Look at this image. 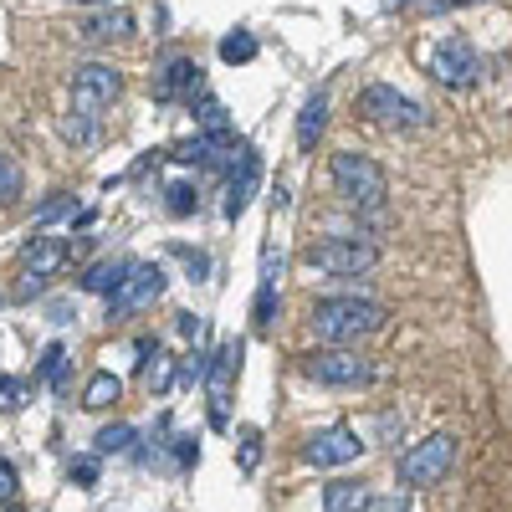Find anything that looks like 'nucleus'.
I'll return each mask as SVG.
<instances>
[{"mask_svg":"<svg viewBox=\"0 0 512 512\" xmlns=\"http://www.w3.org/2000/svg\"><path fill=\"white\" fill-rule=\"evenodd\" d=\"M41 292H47V277H41V272H26L21 287H16V303H31V297H41Z\"/></svg>","mask_w":512,"mask_h":512,"instance_id":"36","label":"nucleus"},{"mask_svg":"<svg viewBox=\"0 0 512 512\" xmlns=\"http://www.w3.org/2000/svg\"><path fill=\"white\" fill-rule=\"evenodd\" d=\"M359 512H410V497H405V492H390V497H374V492H369V502H364Z\"/></svg>","mask_w":512,"mask_h":512,"instance_id":"33","label":"nucleus"},{"mask_svg":"<svg viewBox=\"0 0 512 512\" xmlns=\"http://www.w3.org/2000/svg\"><path fill=\"white\" fill-rule=\"evenodd\" d=\"M67 364H72V359H67V349H62V344H47V349H41V364H36V374H41V379H47L52 390L62 395V390H67Z\"/></svg>","mask_w":512,"mask_h":512,"instance_id":"22","label":"nucleus"},{"mask_svg":"<svg viewBox=\"0 0 512 512\" xmlns=\"http://www.w3.org/2000/svg\"><path fill=\"white\" fill-rule=\"evenodd\" d=\"M451 461H456V436H425L415 441L405 456H400V487H436L446 472H451Z\"/></svg>","mask_w":512,"mask_h":512,"instance_id":"5","label":"nucleus"},{"mask_svg":"<svg viewBox=\"0 0 512 512\" xmlns=\"http://www.w3.org/2000/svg\"><path fill=\"white\" fill-rule=\"evenodd\" d=\"M359 113L369 123H384V128H425L431 123V113H425L415 98H405L400 88H390V82H369V88L359 93Z\"/></svg>","mask_w":512,"mask_h":512,"instance_id":"6","label":"nucleus"},{"mask_svg":"<svg viewBox=\"0 0 512 512\" xmlns=\"http://www.w3.org/2000/svg\"><path fill=\"white\" fill-rule=\"evenodd\" d=\"M400 6H410V0H384V11H400Z\"/></svg>","mask_w":512,"mask_h":512,"instance_id":"42","label":"nucleus"},{"mask_svg":"<svg viewBox=\"0 0 512 512\" xmlns=\"http://www.w3.org/2000/svg\"><path fill=\"white\" fill-rule=\"evenodd\" d=\"M134 425H103V431L93 436V451L98 456H128V451H134Z\"/></svg>","mask_w":512,"mask_h":512,"instance_id":"21","label":"nucleus"},{"mask_svg":"<svg viewBox=\"0 0 512 512\" xmlns=\"http://www.w3.org/2000/svg\"><path fill=\"white\" fill-rule=\"evenodd\" d=\"M169 446H175V461H180V472H190V466H200V446H195L190 436H175Z\"/></svg>","mask_w":512,"mask_h":512,"instance_id":"35","label":"nucleus"},{"mask_svg":"<svg viewBox=\"0 0 512 512\" xmlns=\"http://www.w3.org/2000/svg\"><path fill=\"white\" fill-rule=\"evenodd\" d=\"M77 36L88 41V47H103V41H128V36H134V16H128L123 6H98L88 21L77 26Z\"/></svg>","mask_w":512,"mask_h":512,"instance_id":"14","label":"nucleus"},{"mask_svg":"<svg viewBox=\"0 0 512 512\" xmlns=\"http://www.w3.org/2000/svg\"><path fill=\"white\" fill-rule=\"evenodd\" d=\"M123 400V379L118 374H93L88 379V390H82V405H88V410H108V405H118Z\"/></svg>","mask_w":512,"mask_h":512,"instance_id":"19","label":"nucleus"},{"mask_svg":"<svg viewBox=\"0 0 512 512\" xmlns=\"http://www.w3.org/2000/svg\"><path fill=\"white\" fill-rule=\"evenodd\" d=\"M456 6H472V0H436V11H456Z\"/></svg>","mask_w":512,"mask_h":512,"instance_id":"40","label":"nucleus"},{"mask_svg":"<svg viewBox=\"0 0 512 512\" xmlns=\"http://www.w3.org/2000/svg\"><path fill=\"white\" fill-rule=\"evenodd\" d=\"M72 6H113V0H72Z\"/></svg>","mask_w":512,"mask_h":512,"instance_id":"41","label":"nucleus"},{"mask_svg":"<svg viewBox=\"0 0 512 512\" xmlns=\"http://www.w3.org/2000/svg\"><path fill=\"white\" fill-rule=\"evenodd\" d=\"M313 333L323 338V344H359V338L379 333L384 323H390V313H384V303H374V297H323V303H313Z\"/></svg>","mask_w":512,"mask_h":512,"instance_id":"1","label":"nucleus"},{"mask_svg":"<svg viewBox=\"0 0 512 512\" xmlns=\"http://www.w3.org/2000/svg\"><path fill=\"white\" fill-rule=\"evenodd\" d=\"M180 333H185V338H200V333H205V323H200L195 313H180Z\"/></svg>","mask_w":512,"mask_h":512,"instance_id":"39","label":"nucleus"},{"mask_svg":"<svg viewBox=\"0 0 512 512\" xmlns=\"http://www.w3.org/2000/svg\"><path fill=\"white\" fill-rule=\"evenodd\" d=\"M62 134H67L72 144H93V139H98V113H67V118H62Z\"/></svg>","mask_w":512,"mask_h":512,"instance_id":"29","label":"nucleus"},{"mask_svg":"<svg viewBox=\"0 0 512 512\" xmlns=\"http://www.w3.org/2000/svg\"><path fill=\"white\" fill-rule=\"evenodd\" d=\"M364 502H369V487L354 482V477H338V482L323 487V512H359Z\"/></svg>","mask_w":512,"mask_h":512,"instance_id":"17","label":"nucleus"},{"mask_svg":"<svg viewBox=\"0 0 512 512\" xmlns=\"http://www.w3.org/2000/svg\"><path fill=\"white\" fill-rule=\"evenodd\" d=\"M190 108H195V123H200V134H221V128H231V118H226V103H221V98L200 93V103H190Z\"/></svg>","mask_w":512,"mask_h":512,"instance_id":"23","label":"nucleus"},{"mask_svg":"<svg viewBox=\"0 0 512 512\" xmlns=\"http://www.w3.org/2000/svg\"><path fill=\"white\" fill-rule=\"evenodd\" d=\"M323 128H328V93H313L297 113V149H318Z\"/></svg>","mask_w":512,"mask_h":512,"instance_id":"16","label":"nucleus"},{"mask_svg":"<svg viewBox=\"0 0 512 512\" xmlns=\"http://www.w3.org/2000/svg\"><path fill=\"white\" fill-rule=\"evenodd\" d=\"M164 287H169V277H164L159 262H128L123 282L108 292V318L123 323V318H134V313L154 308L159 297H164Z\"/></svg>","mask_w":512,"mask_h":512,"instance_id":"4","label":"nucleus"},{"mask_svg":"<svg viewBox=\"0 0 512 512\" xmlns=\"http://www.w3.org/2000/svg\"><path fill=\"white\" fill-rule=\"evenodd\" d=\"M277 313H282V297H277V287H256V303H251V328H256V333H267V328L277 323Z\"/></svg>","mask_w":512,"mask_h":512,"instance_id":"25","label":"nucleus"},{"mask_svg":"<svg viewBox=\"0 0 512 512\" xmlns=\"http://www.w3.org/2000/svg\"><path fill=\"white\" fill-rule=\"evenodd\" d=\"M431 77L446 82V88H477V82H482V57H477V47H472L466 36L441 41L436 57H431Z\"/></svg>","mask_w":512,"mask_h":512,"instance_id":"10","label":"nucleus"},{"mask_svg":"<svg viewBox=\"0 0 512 512\" xmlns=\"http://www.w3.org/2000/svg\"><path fill=\"white\" fill-rule=\"evenodd\" d=\"M16 487H21V477H16V466L0 456V502H11L16 497Z\"/></svg>","mask_w":512,"mask_h":512,"instance_id":"37","label":"nucleus"},{"mask_svg":"<svg viewBox=\"0 0 512 512\" xmlns=\"http://www.w3.org/2000/svg\"><path fill=\"white\" fill-rule=\"evenodd\" d=\"M169 256H180V262L190 267V277H195V282H205V277H210V256H205V251H195V246H180V241H175V246H169Z\"/></svg>","mask_w":512,"mask_h":512,"instance_id":"30","label":"nucleus"},{"mask_svg":"<svg viewBox=\"0 0 512 512\" xmlns=\"http://www.w3.org/2000/svg\"><path fill=\"white\" fill-rule=\"evenodd\" d=\"M47 318H52L57 328H67V323L77 318V308H72V303H52V308H47Z\"/></svg>","mask_w":512,"mask_h":512,"instance_id":"38","label":"nucleus"},{"mask_svg":"<svg viewBox=\"0 0 512 512\" xmlns=\"http://www.w3.org/2000/svg\"><path fill=\"white\" fill-rule=\"evenodd\" d=\"M98 477H103V456H98V451H93V456H72V461H67V482H72V487L93 492V487H98Z\"/></svg>","mask_w":512,"mask_h":512,"instance_id":"26","label":"nucleus"},{"mask_svg":"<svg viewBox=\"0 0 512 512\" xmlns=\"http://www.w3.org/2000/svg\"><path fill=\"white\" fill-rule=\"evenodd\" d=\"M241 354H246V344L241 338H226V344L205 359V395H210V425L216 431H226V400H231V384H236V374H241Z\"/></svg>","mask_w":512,"mask_h":512,"instance_id":"8","label":"nucleus"},{"mask_svg":"<svg viewBox=\"0 0 512 512\" xmlns=\"http://www.w3.org/2000/svg\"><path fill=\"white\" fill-rule=\"evenodd\" d=\"M277 277H282V251L267 246V251H262V277H256V287H277Z\"/></svg>","mask_w":512,"mask_h":512,"instance_id":"34","label":"nucleus"},{"mask_svg":"<svg viewBox=\"0 0 512 512\" xmlns=\"http://www.w3.org/2000/svg\"><path fill=\"white\" fill-rule=\"evenodd\" d=\"M364 456V436L349 431V425H333V431H318L308 446H303V461L308 466H349Z\"/></svg>","mask_w":512,"mask_h":512,"instance_id":"11","label":"nucleus"},{"mask_svg":"<svg viewBox=\"0 0 512 512\" xmlns=\"http://www.w3.org/2000/svg\"><path fill=\"white\" fill-rule=\"evenodd\" d=\"M26 195V175H21V164L0 149V205H16Z\"/></svg>","mask_w":512,"mask_h":512,"instance_id":"24","label":"nucleus"},{"mask_svg":"<svg viewBox=\"0 0 512 512\" xmlns=\"http://www.w3.org/2000/svg\"><path fill=\"white\" fill-rule=\"evenodd\" d=\"M123 98V72L108 62H82L72 67V108L77 113H103Z\"/></svg>","mask_w":512,"mask_h":512,"instance_id":"7","label":"nucleus"},{"mask_svg":"<svg viewBox=\"0 0 512 512\" xmlns=\"http://www.w3.org/2000/svg\"><path fill=\"white\" fill-rule=\"evenodd\" d=\"M164 195H169V200H164V210H169V216H195V210H200V190H195L190 180L169 185Z\"/></svg>","mask_w":512,"mask_h":512,"instance_id":"27","label":"nucleus"},{"mask_svg":"<svg viewBox=\"0 0 512 512\" xmlns=\"http://www.w3.org/2000/svg\"><path fill=\"white\" fill-rule=\"evenodd\" d=\"M26 395H31V384H26L21 374H0V415L21 410V405H26Z\"/></svg>","mask_w":512,"mask_h":512,"instance_id":"28","label":"nucleus"},{"mask_svg":"<svg viewBox=\"0 0 512 512\" xmlns=\"http://www.w3.org/2000/svg\"><path fill=\"white\" fill-rule=\"evenodd\" d=\"M57 216H72V195H62V190H57V195H47V200L36 205V226H52Z\"/></svg>","mask_w":512,"mask_h":512,"instance_id":"31","label":"nucleus"},{"mask_svg":"<svg viewBox=\"0 0 512 512\" xmlns=\"http://www.w3.org/2000/svg\"><path fill=\"white\" fill-rule=\"evenodd\" d=\"M67 256H72V241L67 236H31L21 246V262L26 272H41V277H57L67 267Z\"/></svg>","mask_w":512,"mask_h":512,"instance_id":"15","label":"nucleus"},{"mask_svg":"<svg viewBox=\"0 0 512 512\" xmlns=\"http://www.w3.org/2000/svg\"><path fill=\"white\" fill-rule=\"evenodd\" d=\"M123 272H128V256H113V262H93V267L82 272L77 282H82V292H98V297H108V292L123 282Z\"/></svg>","mask_w":512,"mask_h":512,"instance_id":"18","label":"nucleus"},{"mask_svg":"<svg viewBox=\"0 0 512 512\" xmlns=\"http://www.w3.org/2000/svg\"><path fill=\"white\" fill-rule=\"evenodd\" d=\"M328 180H333V195L349 210H379L390 200V175L359 149H338L333 164H328Z\"/></svg>","mask_w":512,"mask_h":512,"instance_id":"2","label":"nucleus"},{"mask_svg":"<svg viewBox=\"0 0 512 512\" xmlns=\"http://www.w3.org/2000/svg\"><path fill=\"white\" fill-rule=\"evenodd\" d=\"M236 441H241V472H256V461H262V431H251V425H246Z\"/></svg>","mask_w":512,"mask_h":512,"instance_id":"32","label":"nucleus"},{"mask_svg":"<svg viewBox=\"0 0 512 512\" xmlns=\"http://www.w3.org/2000/svg\"><path fill=\"white\" fill-rule=\"evenodd\" d=\"M303 374L318 379V384H333V390H354V384H369V379H374L369 359H359V354L344 349V344H328V349L308 354V359H303Z\"/></svg>","mask_w":512,"mask_h":512,"instance_id":"9","label":"nucleus"},{"mask_svg":"<svg viewBox=\"0 0 512 512\" xmlns=\"http://www.w3.org/2000/svg\"><path fill=\"white\" fill-rule=\"evenodd\" d=\"M205 93V77H200V62L195 57H175V62H164L154 72V98L159 103H195Z\"/></svg>","mask_w":512,"mask_h":512,"instance_id":"12","label":"nucleus"},{"mask_svg":"<svg viewBox=\"0 0 512 512\" xmlns=\"http://www.w3.org/2000/svg\"><path fill=\"white\" fill-rule=\"evenodd\" d=\"M256 52H262V47H256V36L241 31V26L221 36V62L226 67H246V62H256Z\"/></svg>","mask_w":512,"mask_h":512,"instance_id":"20","label":"nucleus"},{"mask_svg":"<svg viewBox=\"0 0 512 512\" xmlns=\"http://www.w3.org/2000/svg\"><path fill=\"white\" fill-rule=\"evenodd\" d=\"M256 185H262V154L241 144V154H236V169H231V190H226V221L246 216V205H251Z\"/></svg>","mask_w":512,"mask_h":512,"instance_id":"13","label":"nucleus"},{"mask_svg":"<svg viewBox=\"0 0 512 512\" xmlns=\"http://www.w3.org/2000/svg\"><path fill=\"white\" fill-rule=\"evenodd\" d=\"M303 262L323 277H369L379 267V246L369 236H323L303 251Z\"/></svg>","mask_w":512,"mask_h":512,"instance_id":"3","label":"nucleus"}]
</instances>
